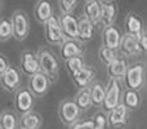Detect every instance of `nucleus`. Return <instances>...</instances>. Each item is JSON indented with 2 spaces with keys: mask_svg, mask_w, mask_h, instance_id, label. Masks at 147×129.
<instances>
[{
  "mask_svg": "<svg viewBox=\"0 0 147 129\" xmlns=\"http://www.w3.org/2000/svg\"><path fill=\"white\" fill-rule=\"evenodd\" d=\"M38 57L40 61L41 71L51 79L52 84L56 83L58 80L59 70H61V63H59L58 57L48 48H41L38 52Z\"/></svg>",
  "mask_w": 147,
  "mask_h": 129,
  "instance_id": "nucleus-1",
  "label": "nucleus"
},
{
  "mask_svg": "<svg viewBox=\"0 0 147 129\" xmlns=\"http://www.w3.org/2000/svg\"><path fill=\"white\" fill-rule=\"evenodd\" d=\"M123 83L120 79H110L106 85V97L103 102V111L110 112L119 106L123 101Z\"/></svg>",
  "mask_w": 147,
  "mask_h": 129,
  "instance_id": "nucleus-2",
  "label": "nucleus"
},
{
  "mask_svg": "<svg viewBox=\"0 0 147 129\" xmlns=\"http://www.w3.org/2000/svg\"><path fill=\"white\" fill-rule=\"evenodd\" d=\"M80 115H81V110L76 105L74 98H66L59 102L58 116L65 125L71 127L72 124H75L76 122L80 120Z\"/></svg>",
  "mask_w": 147,
  "mask_h": 129,
  "instance_id": "nucleus-3",
  "label": "nucleus"
},
{
  "mask_svg": "<svg viewBox=\"0 0 147 129\" xmlns=\"http://www.w3.org/2000/svg\"><path fill=\"white\" fill-rule=\"evenodd\" d=\"M44 35L45 40L51 45H62L66 40L61 26V20L57 16H52V18L44 25Z\"/></svg>",
  "mask_w": 147,
  "mask_h": 129,
  "instance_id": "nucleus-4",
  "label": "nucleus"
},
{
  "mask_svg": "<svg viewBox=\"0 0 147 129\" xmlns=\"http://www.w3.org/2000/svg\"><path fill=\"white\" fill-rule=\"evenodd\" d=\"M13 22V31L14 35L13 38L17 41H23L30 34V22H28V16L25 10L17 9L10 16Z\"/></svg>",
  "mask_w": 147,
  "mask_h": 129,
  "instance_id": "nucleus-5",
  "label": "nucleus"
},
{
  "mask_svg": "<svg viewBox=\"0 0 147 129\" xmlns=\"http://www.w3.org/2000/svg\"><path fill=\"white\" fill-rule=\"evenodd\" d=\"M123 80H124L125 88L140 91L145 84V66L141 62L129 65L125 78Z\"/></svg>",
  "mask_w": 147,
  "mask_h": 129,
  "instance_id": "nucleus-6",
  "label": "nucleus"
},
{
  "mask_svg": "<svg viewBox=\"0 0 147 129\" xmlns=\"http://www.w3.org/2000/svg\"><path fill=\"white\" fill-rule=\"evenodd\" d=\"M35 96L28 86H21L14 94V109L21 116L32 111Z\"/></svg>",
  "mask_w": 147,
  "mask_h": 129,
  "instance_id": "nucleus-7",
  "label": "nucleus"
},
{
  "mask_svg": "<svg viewBox=\"0 0 147 129\" xmlns=\"http://www.w3.org/2000/svg\"><path fill=\"white\" fill-rule=\"evenodd\" d=\"M20 68L23 75L31 78L32 75L40 72V61H39L38 53H34L32 51H23L21 53V65Z\"/></svg>",
  "mask_w": 147,
  "mask_h": 129,
  "instance_id": "nucleus-8",
  "label": "nucleus"
},
{
  "mask_svg": "<svg viewBox=\"0 0 147 129\" xmlns=\"http://www.w3.org/2000/svg\"><path fill=\"white\" fill-rule=\"evenodd\" d=\"M21 68L10 66L3 75H0V83L5 92H17L21 88Z\"/></svg>",
  "mask_w": 147,
  "mask_h": 129,
  "instance_id": "nucleus-9",
  "label": "nucleus"
},
{
  "mask_svg": "<svg viewBox=\"0 0 147 129\" xmlns=\"http://www.w3.org/2000/svg\"><path fill=\"white\" fill-rule=\"evenodd\" d=\"M52 81L43 71L32 75L28 79V88L30 91L34 93V96L41 98L43 96H45L47 92L49 91V86H51Z\"/></svg>",
  "mask_w": 147,
  "mask_h": 129,
  "instance_id": "nucleus-10",
  "label": "nucleus"
},
{
  "mask_svg": "<svg viewBox=\"0 0 147 129\" xmlns=\"http://www.w3.org/2000/svg\"><path fill=\"white\" fill-rule=\"evenodd\" d=\"M109 127L112 129H123L129 122V110L124 103H120L109 114Z\"/></svg>",
  "mask_w": 147,
  "mask_h": 129,
  "instance_id": "nucleus-11",
  "label": "nucleus"
},
{
  "mask_svg": "<svg viewBox=\"0 0 147 129\" xmlns=\"http://www.w3.org/2000/svg\"><path fill=\"white\" fill-rule=\"evenodd\" d=\"M124 26H125V34H129V35L134 36L137 39H141L146 32L142 18L134 12H129L125 16Z\"/></svg>",
  "mask_w": 147,
  "mask_h": 129,
  "instance_id": "nucleus-12",
  "label": "nucleus"
},
{
  "mask_svg": "<svg viewBox=\"0 0 147 129\" xmlns=\"http://www.w3.org/2000/svg\"><path fill=\"white\" fill-rule=\"evenodd\" d=\"M123 35L124 34L121 32V30L115 25L105 27L102 31V45L112 49H119L123 40Z\"/></svg>",
  "mask_w": 147,
  "mask_h": 129,
  "instance_id": "nucleus-13",
  "label": "nucleus"
},
{
  "mask_svg": "<svg viewBox=\"0 0 147 129\" xmlns=\"http://www.w3.org/2000/svg\"><path fill=\"white\" fill-rule=\"evenodd\" d=\"M119 51L125 57H133L142 53V49H141L140 45V39L134 38V36L129 35V34H124Z\"/></svg>",
  "mask_w": 147,
  "mask_h": 129,
  "instance_id": "nucleus-14",
  "label": "nucleus"
},
{
  "mask_svg": "<svg viewBox=\"0 0 147 129\" xmlns=\"http://www.w3.org/2000/svg\"><path fill=\"white\" fill-rule=\"evenodd\" d=\"M61 26L66 39H79V20L72 14H61Z\"/></svg>",
  "mask_w": 147,
  "mask_h": 129,
  "instance_id": "nucleus-15",
  "label": "nucleus"
},
{
  "mask_svg": "<svg viewBox=\"0 0 147 129\" xmlns=\"http://www.w3.org/2000/svg\"><path fill=\"white\" fill-rule=\"evenodd\" d=\"M53 16V7L49 0H38L34 8V17L36 22L40 25H45Z\"/></svg>",
  "mask_w": 147,
  "mask_h": 129,
  "instance_id": "nucleus-16",
  "label": "nucleus"
},
{
  "mask_svg": "<svg viewBox=\"0 0 147 129\" xmlns=\"http://www.w3.org/2000/svg\"><path fill=\"white\" fill-rule=\"evenodd\" d=\"M83 52V43L79 39H66L61 45V57L63 61H67L76 56H81Z\"/></svg>",
  "mask_w": 147,
  "mask_h": 129,
  "instance_id": "nucleus-17",
  "label": "nucleus"
},
{
  "mask_svg": "<svg viewBox=\"0 0 147 129\" xmlns=\"http://www.w3.org/2000/svg\"><path fill=\"white\" fill-rule=\"evenodd\" d=\"M94 76H96L94 68L89 67V66H84L78 74L71 76V80L76 88L83 89V88H88V86H90L93 84Z\"/></svg>",
  "mask_w": 147,
  "mask_h": 129,
  "instance_id": "nucleus-18",
  "label": "nucleus"
},
{
  "mask_svg": "<svg viewBox=\"0 0 147 129\" xmlns=\"http://www.w3.org/2000/svg\"><path fill=\"white\" fill-rule=\"evenodd\" d=\"M117 17V7L114 0H103L102 1V16H101V25L105 27L115 25Z\"/></svg>",
  "mask_w": 147,
  "mask_h": 129,
  "instance_id": "nucleus-19",
  "label": "nucleus"
},
{
  "mask_svg": "<svg viewBox=\"0 0 147 129\" xmlns=\"http://www.w3.org/2000/svg\"><path fill=\"white\" fill-rule=\"evenodd\" d=\"M83 16H85L94 26L101 23L102 1L101 0H93V1L85 3V5L83 8Z\"/></svg>",
  "mask_w": 147,
  "mask_h": 129,
  "instance_id": "nucleus-20",
  "label": "nucleus"
},
{
  "mask_svg": "<svg viewBox=\"0 0 147 129\" xmlns=\"http://www.w3.org/2000/svg\"><path fill=\"white\" fill-rule=\"evenodd\" d=\"M128 67H129V65H128L127 59L119 57V58L115 59L112 63L106 66V72L110 79H120V80H121V79L125 78Z\"/></svg>",
  "mask_w": 147,
  "mask_h": 129,
  "instance_id": "nucleus-21",
  "label": "nucleus"
},
{
  "mask_svg": "<svg viewBox=\"0 0 147 129\" xmlns=\"http://www.w3.org/2000/svg\"><path fill=\"white\" fill-rule=\"evenodd\" d=\"M41 125H43V118L39 112L34 111V110L22 115L20 119L21 129H40Z\"/></svg>",
  "mask_w": 147,
  "mask_h": 129,
  "instance_id": "nucleus-22",
  "label": "nucleus"
},
{
  "mask_svg": "<svg viewBox=\"0 0 147 129\" xmlns=\"http://www.w3.org/2000/svg\"><path fill=\"white\" fill-rule=\"evenodd\" d=\"M121 102L128 107V110H132V111L138 110L141 106V102H142L140 91L125 88L124 93H123V101Z\"/></svg>",
  "mask_w": 147,
  "mask_h": 129,
  "instance_id": "nucleus-23",
  "label": "nucleus"
},
{
  "mask_svg": "<svg viewBox=\"0 0 147 129\" xmlns=\"http://www.w3.org/2000/svg\"><path fill=\"white\" fill-rule=\"evenodd\" d=\"M93 34H94V25L85 17L79 18V40L81 43H88L93 39Z\"/></svg>",
  "mask_w": 147,
  "mask_h": 129,
  "instance_id": "nucleus-24",
  "label": "nucleus"
},
{
  "mask_svg": "<svg viewBox=\"0 0 147 129\" xmlns=\"http://www.w3.org/2000/svg\"><path fill=\"white\" fill-rule=\"evenodd\" d=\"M0 129H21L17 114L10 110H4L0 114Z\"/></svg>",
  "mask_w": 147,
  "mask_h": 129,
  "instance_id": "nucleus-25",
  "label": "nucleus"
},
{
  "mask_svg": "<svg viewBox=\"0 0 147 129\" xmlns=\"http://www.w3.org/2000/svg\"><path fill=\"white\" fill-rule=\"evenodd\" d=\"M76 105L80 107L81 111H86L93 106V101H92V94H90V86L88 88L79 89V92L76 93V96L74 97Z\"/></svg>",
  "mask_w": 147,
  "mask_h": 129,
  "instance_id": "nucleus-26",
  "label": "nucleus"
},
{
  "mask_svg": "<svg viewBox=\"0 0 147 129\" xmlns=\"http://www.w3.org/2000/svg\"><path fill=\"white\" fill-rule=\"evenodd\" d=\"M90 94L94 107H102L106 97V86L99 81H94L90 85Z\"/></svg>",
  "mask_w": 147,
  "mask_h": 129,
  "instance_id": "nucleus-27",
  "label": "nucleus"
},
{
  "mask_svg": "<svg viewBox=\"0 0 147 129\" xmlns=\"http://www.w3.org/2000/svg\"><path fill=\"white\" fill-rule=\"evenodd\" d=\"M98 58L101 61V63L109 66L115 59L119 58V49H112V48H107V47L102 45L98 51Z\"/></svg>",
  "mask_w": 147,
  "mask_h": 129,
  "instance_id": "nucleus-28",
  "label": "nucleus"
},
{
  "mask_svg": "<svg viewBox=\"0 0 147 129\" xmlns=\"http://www.w3.org/2000/svg\"><path fill=\"white\" fill-rule=\"evenodd\" d=\"M14 31H13V22L12 18L3 17L0 21V41H7L10 38H13Z\"/></svg>",
  "mask_w": 147,
  "mask_h": 129,
  "instance_id": "nucleus-29",
  "label": "nucleus"
},
{
  "mask_svg": "<svg viewBox=\"0 0 147 129\" xmlns=\"http://www.w3.org/2000/svg\"><path fill=\"white\" fill-rule=\"evenodd\" d=\"M65 66H66V71L69 72L70 76H74L75 74H78L81 68L84 67V59L81 56H76L72 57V58L65 61Z\"/></svg>",
  "mask_w": 147,
  "mask_h": 129,
  "instance_id": "nucleus-30",
  "label": "nucleus"
},
{
  "mask_svg": "<svg viewBox=\"0 0 147 129\" xmlns=\"http://www.w3.org/2000/svg\"><path fill=\"white\" fill-rule=\"evenodd\" d=\"M93 122L97 129H106L109 125V115H106L103 111H97L93 115Z\"/></svg>",
  "mask_w": 147,
  "mask_h": 129,
  "instance_id": "nucleus-31",
  "label": "nucleus"
},
{
  "mask_svg": "<svg viewBox=\"0 0 147 129\" xmlns=\"http://www.w3.org/2000/svg\"><path fill=\"white\" fill-rule=\"evenodd\" d=\"M78 5V0H58V7L62 14L72 13V10Z\"/></svg>",
  "mask_w": 147,
  "mask_h": 129,
  "instance_id": "nucleus-32",
  "label": "nucleus"
},
{
  "mask_svg": "<svg viewBox=\"0 0 147 129\" xmlns=\"http://www.w3.org/2000/svg\"><path fill=\"white\" fill-rule=\"evenodd\" d=\"M70 129H97L93 119L90 120H79L75 124H72Z\"/></svg>",
  "mask_w": 147,
  "mask_h": 129,
  "instance_id": "nucleus-33",
  "label": "nucleus"
},
{
  "mask_svg": "<svg viewBox=\"0 0 147 129\" xmlns=\"http://www.w3.org/2000/svg\"><path fill=\"white\" fill-rule=\"evenodd\" d=\"M9 67H10V63L8 61V58L5 57V54H0V75H3Z\"/></svg>",
  "mask_w": 147,
  "mask_h": 129,
  "instance_id": "nucleus-34",
  "label": "nucleus"
},
{
  "mask_svg": "<svg viewBox=\"0 0 147 129\" xmlns=\"http://www.w3.org/2000/svg\"><path fill=\"white\" fill-rule=\"evenodd\" d=\"M140 45H141V49H142V52L147 53V34L146 32H145V35H143L142 38L140 39Z\"/></svg>",
  "mask_w": 147,
  "mask_h": 129,
  "instance_id": "nucleus-35",
  "label": "nucleus"
},
{
  "mask_svg": "<svg viewBox=\"0 0 147 129\" xmlns=\"http://www.w3.org/2000/svg\"><path fill=\"white\" fill-rule=\"evenodd\" d=\"M89 1H93V0H85V3H89Z\"/></svg>",
  "mask_w": 147,
  "mask_h": 129,
  "instance_id": "nucleus-36",
  "label": "nucleus"
},
{
  "mask_svg": "<svg viewBox=\"0 0 147 129\" xmlns=\"http://www.w3.org/2000/svg\"><path fill=\"white\" fill-rule=\"evenodd\" d=\"M146 34H147V26H146Z\"/></svg>",
  "mask_w": 147,
  "mask_h": 129,
  "instance_id": "nucleus-37",
  "label": "nucleus"
}]
</instances>
